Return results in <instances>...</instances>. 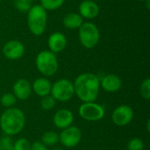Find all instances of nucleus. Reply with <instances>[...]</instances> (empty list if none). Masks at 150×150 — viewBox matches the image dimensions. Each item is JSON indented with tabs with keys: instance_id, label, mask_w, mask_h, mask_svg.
I'll return each instance as SVG.
<instances>
[{
	"instance_id": "f257e3e1",
	"label": "nucleus",
	"mask_w": 150,
	"mask_h": 150,
	"mask_svg": "<svg viewBox=\"0 0 150 150\" xmlns=\"http://www.w3.org/2000/svg\"><path fill=\"white\" fill-rule=\"evenodd\" d=\"M75 94L83 103L95 102L100 90V78L92 73H83L74 81Z\"/></svg>"
},
{
	"instance_id": "f03ea898",
	"label": "nucleus",
	"mask_w": 150,
	"mask_h": 150,
	"mask_svg": "<svg viewBox=\"0 0 150 150\" xmlns=\"http://www.w3.org/2000/svg\"><path fill=\"white\" fill-rule=\"evenodd\" d=\"M25 125V116L18 108H7L0 116V128L5 135L18 134L24 129Z\"/></svg>"
},
{
	"instance_id": "7ed1b4c3",
	"label": "nucleus",
	"mask_w": 150,
	"mask_h": 150,
	"mask_svg": "<svg viewBox=\"0 0 150 150\" xmlns=\"http://www.w3.org/2000/svg\"><path fill=\"white\" fill-rule=\"evenodd\" d=\"M47 22V11L40 4L33 5L27 14V25L30 32L35 36H40L46 30Z\"/></svg>"
},
{
	"instance_id": "20e7f679",
	"label": "nucleus",
	"mask_w": 150,
	"mask_h": 150,
	"mask_svg": "<svg viewBox=\"0 0 150 150\" xmlns=\"http://www.w3.org/2000/svg\"><path fill=\"white\" fill-rule=\"evenodd\" d=\"M36 68L39 72L45 76H54L59 67L58 60L55 54L49 50H44L38 54L35 60Z\"/></svg>"
},
{
	"instance_id": "39448f33",
	"label": "nucleus",
	"mask_w": 150,
	"mask_h": 150,
	"mask_svg": "<svg viewBox=\"0 0 150 150\" xmlns=\"http://www.w3.org/2000/svg\"><path fill=\"white\" fill-rule=\"evenodd\" d=\"M78 37L82 46L91 49L98 45L100 39V33L95 24L85 22L79 27Z\"/></svg>"
},
{
	"instance_id": "423d86ee",
	"label": "nucleus",
	"mask_w": 150,
	"mask_h": 150,
	"mask_svg": "<svg viewBox=\"0 0 150 150\" xmlns=\"http://www.w3.org/2000/svg\"><path fill=\"white\" fill-rule=\"evenodd\" d=\"M50 95L59 102H68L75 95L73 83L65 78L57 80L51 87Z\"/></svg>"
},
{
	"instance_id": "0eeeda50",
	"label": "nucleus",
	"mask_w": 150,
	"mask_h": 150,
	"mask_svg": "<svg viewBox=\"0 0 150 150\" xmlns=\"http://www.w3.org/2000/svg\"><path fill=\"white\" fill-rule=\"evenodd\" d=\"M78 113L80 117L87 121H98L101 120L105 115V108L95 102L83 103L79 109Z\"/></svg>"
},
{
	"instance_id": "6e6552de",
	"label": "nucleus",
	"mask_w": 150,
	"mask_h": 150,
	"mask_svg": "<svg viewBox=\"0 0 150 150\" xmlns=\"http://www.w3.org/2000/svg\"><path fill=\"white\" fill-rule=\"evenodd\" d=\"M82 139L81 130L75 126H70L62 131L59 135V142L66 148H74L77 146Z\"/></svg>"
},
{
	"instance_id": "1a4fd4ad",
	"label": "nucleus",
	"mask_w": 150,
	"mask_h": 150,
	"mask_svg": "<svg viewBox=\"0 0 150 150\" xmlns=\"http://www.w3.org/2000/svg\"><path fill=\"white\" fill-rule=\"evenodd\" d=\"M134 119V111L131 106L122 105L116 107L112 113V120L118 127H125Z\"/></svg>"
},
{
	"instance_id": "9d476101",
	"label": "nucleus",
	"mask_w": 150,
	"mask_h": 150,
	"mask_svg": "<svg viewBox=\"0 0 150 150\" xmlns=\"http://www.w3.org/2000/svg\"><path fill=\"white\" fill-rule=\"evenodd\" d=\"M25 53V46L19 40H12L7 41L3 47V54L5 58L15 61L20 59Z\"/></svg>"
},
{
	"instance_id": "9b49d317",
	"label": "nucleus",
	"mask_w": 150,
	"mask_h": 150,
	"mask_svg": "<svg viewBox=\"0 0 150 150\" xmlns=\"http://www.w3.org/2000/svg\"><path fill=\"white\" fill-rule=\"evenodd\" d=\"M74 121V115L71 111L68 109L58 110L53 118V122L54 126L59 129H65L72 125Z\"/></svg>"
},
{
	"instance_id": "f8f14e48",
	"label": "nucleus",
	"mask_w": 150,
	"mask_h": 150,
	"mask_svg": "<svg viewBox=\"0 0 150 150\" xmlns=\"http://www.w3.org/2000/svg\"><path fill=\"white\" fill-rule=\"evenodd\" d=\"M13 95L17 99L26 100L32 94V85L25 78H20L17 80L13 84Z\"/></svg>"
},
{
	"instance_id": "ddd939ff",
	"label": "nucleus",
	"mask_w": 150,
	"mask_h": 150,
	"mask_svg": "<svg viewBox=\"0 0 150 150\" xmlns=\"http://www.w3.org/2000/svg\"><path fill=\"white\" fill-rule=\"evenodd\" d=\"M47 45L49 51L52 53H60L63 51L67 47V38L63 33L55 32L49 36L47 40Z\"/></svg>"
},
{
	"instance_id": "4468645a",
	"label": "nucleus",
	"mask_w": 150,
	"mask_h": 150,
	"mask_svg": "<svg viewBox=\"0 0 150 150\" xmlns=\"http://www.w3.org/2000/svg\"><path fill=\"white\" fill-rule=\"evenodd\" d=\"M78 11L83 18L92 19L98 15L99 7L95 1L84 0L79 4Z\"/></svg>"
},
{
	"instance_id": "2eb2a0df",
	"label": "nucleus",
	"mask_w": 150,
	"mask_h": 150,
	"mask_svg": "<svg viewBox=\"0 0 150 150\" xmlns=\"http://www.w3.org/2000/svg\"><path fill=\"white\" fill-rule=\"evenodd\" d=\"M121 86V79L114 74L106 75L100 79V87L107 92H116L120 90Z\"/></svg>"
},
{
	"instance_id": "dca6fc26",
	"label": "nucleus",
	"mask_w": 150,
	"mask_h": 150,
	"mask_svg": "<svg viewBox=\"0 0 150 150\" xmlns=\"http://www.w3.org/2000/svg\"><path fill=\"white\" fill-rule=\"evenodd\" d=\"M51 87L52 84L48 79H47L46 77H39L34 80L32 85V90L36 95L43 98L47 95H50Z\"/></svg>"
},
{
	"instance_id": "f3484780",
	"label": "nucleus",
	"mask_w": 150,
	"mask_h": 150,
	"mask_svg": "<svg viewBox=\"0 0 150 150\" xmlns=\"http://www.w3.org/2000/svg\"><path fill=\"white\" fill-rule=\"evenodd\" d=\"M63 25L70 30L79 29V27L83 23V18L81 17L79 13L76 12H69L64 16L62 19Z\"/></svg>"
},
{
	"instance_id": "a211bd4d",
	"label": "nucleus",
	"mask_w": 150,
	"mask_h": 150,
	"mask_svg": "<svg viewBox=\"0 0 150 150\" xmlns=\"http://www.w3.org/2000/svg\"><path fill=\"white\" fill-rule=\"evenodd\" d=\"M41 142L45 146H54L59 142V134L54 131H47L43 134Z\"/></svg>"
},
{
	"instance_id": "6ab92c4d",
	"label": "nucleus",
	"mask_w": 150,
	"mask_h": 150,
	"mask_svg": "<svg viewBox=\"0 0 150 150\" xmlns=\"http://www.w3.org/2000/svg\"><path fill=\"white\" fill-rule=\"evenodd\" d=\"M65 0H40V5L46 11H54L59 9Z\"/></svg>"
},
{
	"instance_id": "aec40b11",
	"label": "nucleus",
	"mask_w": 150,
	"mask_h": 150,
	"mask_svg": "<svg viewBox=\"0 0 150 150\" xmlns=\"http://www.w3.org/2000/svg\"><path fill=\"white\" fill-rule=\"evenodd\" d=\"M16 102L17 98L13 95V93H4L0 98V104L5 108L12 107L16 104Z\"/></svg>"
},
{
	"instance_id": "412c9836",
	"label": "nucleus",
	"mask_w": 150,
	"mask_h": 150,
	"mask_svg": "<svg viewBox=\"0 0 150 150\" xmlns=\"http://www.w3.org/2000/svg\"><path fill=\"white\" fill-rule=\"evenodd\" d=\"M55 104H56V101L51 95L43 97L40 100V106L45 111H50L54 109L55 106Z\"/></svg>"
},
{
	"instance_id": "4be33fe9",
	"label": "nucleus",
	"mask_w": 150,
	"mask_h": 150,
	"mask_svg": "<svg viewBox=\"0 0 150 150\" xmlns=\"http://www.w3.org/2000/svg\"><path fill=\"white\" fill-rule=\"evenodd\" d=\"M14 6L19 11H28L33 6V0H13Z\"/></svg>"
},
{
	"instance_id": "5701e85b",
	"label": "nucleus",
	"mask_w": 150,
	"mask_h": 150,
	"mask_svg": "<svg viewBox=\"0 0 150 150\" xmlns=\"http://www.w3.org/2000/svg\"><path fill=\"white\" fill-rule=\"evenodd\" d=\"M12 150H31V143L25 138H19L13 142Z\"/></svg>"
},
{
	"instance_id": "b1692460",
	"label": "nucleus",
	"mask_w": 150,
	"mask_h": 150,
	"mask_svg": "<svg viewBox=\"0 0 150 150\" xmlns=\"http://www.w3.org/2000/svg\"><path fill=\"white\" fill-rule=\"evenodd\" d=\"M140 93L142 95V97L146 99L149 100L150 98V78H146L142 81L141 87H140Z\"/></svg>"
},
{
	"instance_id": "393cba45",
	"label": "nucleus",
	"mask_w": 150,
	"mask_h": 150,
	"mask_svg": "<svg viewBox=\"0 0 150 150\" xmlns=\"http://www.w3.org/2000/svg\"><path fill=\"white\" fill-rule=\"evenodd\" d=\"M144 143L140 138H133L127 143V150H143Z\"/></svg>"
},
{
	"instance_id": "a878e982",
	"label": "nucleus",
	"mask_w": 150,
	"mask_h": 150,
	"mask_svg": "<svg viewBox=\"0 0 150 150\" xmlns=\"http://www.w3.org/2000/svg\"><path fill=\"white\" fill-rule=\"evenodd\" d=\"M13 149V141L8 136L4 135L0 138V150H12Z\"/></svg>"
},
{
	"instance_id": "bb28decb",
	"label": "nucleus",
	"mask_w": 150,
	"mask_h": 150,
	"mask_svg": "<svg viewBox=\"0 0 150 150\" xmlns=\"http://www.w3.org/2000/svg\"><path fill=\"white\" fill-rule=\"evenodd\" d=\"M31 150H48L41 142H34L31 144Z\"/></svg>"
},
{
	"instance_id": "cd10ccee",
	"label": "nucleus",
	"mask_w": 150,
	"mask_h": 150,
	"mask_svg": "<svg viewBox=\"0 0 150 150\" xmlns=\"http://www.w3.org/2000/svg\"><path fill=\"white\" fill-rule=\"evenodd\" d=\"M149 124H150V120H148V122H147V130H148V132H149L150 131Z\"/></svg>"
},
{
	"instance_id": "c85d7f7f",
	"label": "nucleus",
	"mask_w": 150,
	"mask_h": 150,
	"mask_svg": "<svg viewBox=\"0 0 150 150\" xmlns=\"http://www.w3.org/2000/svg\"><path fill=\"white\" fill-rule=\"evenodd\" d=\"M137 1H140V2H145L146 0H137Z\"/></svg>"
},
{
	"instance_id": "c756f323",
	"label": "nucleus",
	"mask_w": 150,
	"mask_h": 150,
	"mask_svg": "<svg viewBox=\"0 0 150 150\" xmlns=\"http://www.w3.org/2000/svg\"><path fill=\"white\" fill-rule=\"evenodd\" d=\"M92 1H95L96 2V1H99V0H92Z\"/></svg>"
},
{
	"instance_id": "7c9ffc66",
	"label": "nucleus",
	"mask_w": 150,
	"mask_h": 150,
	"mask_svg": "<svg viewBox=\"0 0 150 150\" xmlns=\"http://www.w3.org/2000/svg\"><path fill=\"white\" fill-rule=\"evenodd\" d=\"M1 1H2V0H0V2H1Z\"/></svg>"
}]
</instances>
